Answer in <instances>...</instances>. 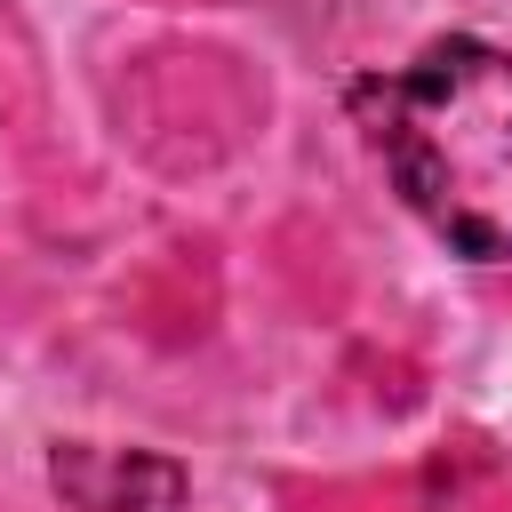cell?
Instances as JSON below:
<instances>
[{"label": "cell", "mask_w": 512, "mask_h": 512, "mask_svg": "<svg viewBox=\"0 0 512 512\" xmlns=\"http://www.w3.org/2000/svg\"><path fill=\"white\" fill-rule=\"evenodd\" d=\"M48 480L80 512H184V464L152 448H88L64 440L48 456Z\"/></svg>", "instance_id": "cell-2"}, {"label": "cell", "mask_w": 512, "mask_h": 512, "mask_svg": "<svg viewBox=\"0 0 512 512\" xmlns=\"http://www.w3.org/2000/svg\"><path fill=\"white\" fill-rule=\"evenodd\" d=\"M352 112L400 200L456 256H512V56L432 40L416 64L352 88Z\"/></svg>", "instance_id": "cell-1"}]
</instances>
